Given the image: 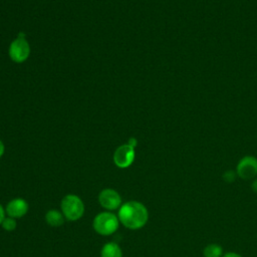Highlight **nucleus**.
<instances>
[{"label":"nucleus","instance_id":"obj_1","mask_svg":"<svg viewBox=\"0 0 257 257\" xmlns=\"http://www.w3.org/2000/svg\"><path fill=\"white\" fill-rule=\"evenodd\" d=\"M118 218L126 228L137 230L147 224L149 213L142 203L130 201L120 207Z\"/></svg>","mask_w":257,"mask_h":257},{"label":"nucleus","instance_id":"obj_2","mask_svg":"<svg viewBox=\"0 0 257 257\" xmlns=\"http://www.w3.org/2000/svg\"><path fill=\"white\" fill-rule=\"evenodd\" d=\"M61 210L66 219L76 221L82 217L84 213V205L77 196L67 195L61 201Z\"/></svg>","mask_w":257,"mask_h":257},{"label":"nucleus","instance_id":"obj_3","mask_svg":"<svg viewBox=\"0 0 257 257\" xmlns=\"http://www.w3.org/2000/svg\"><path fill=\"white\" fill-rule=\"evenodd\" d=\"M93 228L100 235H110L118 228V220L114 214L103 212L95 216Z\"/></svg>","mask_w":257,"mask_h":257},{"label":"nucleus","instance_id":"obj_4","mask_svg":"<svg viewBox=\"0 0 257 257\" xmlns=\"http://www.w3.org/2000/svg\"><path fill=\"white\" fill-rule=\"evenodd\" d=\"M30 53L29 43L23 33L19 35L11 42L9 46V55L15 62H23L27 59Z\"/></svg>","mask_w":257,"mask_h":257},{"label":"nucleus","instance_id":"obj_5","mask_svg":"<svg viewBox=\"0 0 257 257\" xmlns=\"http://www.w3.org/2000/svg\"><path fill=\"white\" fill-rule=\"evenodd\" d=\"M237 176L243 180H252L257 176V158L245 156L239 160L236 166Z\"/></svg>","mask_w":257,"mask_h":257},{"label":"nucleus","instance_id":"obj_6","mask_svg":"<svg viewBox=\"0 0 257 257\" xmlns=\"http://www.w3.org/2000/svg\"><path fill=\"white\" fill-rule=\"evenodd\" d=\"M135 160V148L128 144L122 145L116 149L113 155V162L118 168L130 167Z\"/></svg>","mask_w":257,"mask_h":257},{"label":"nucleus","instance_id":"obj_7","mask_svg":"<svg viewBox=\"0 0 257 257\" xmlns=\"http://www.w3.org/2000/svg\"><path fill=\"white\" fill-rule=\"evenodd\" d=\"M99 204L108 210H114L118 208V206L121 203L120 196L118 193L112 189H105L100 192L98 196Z\"/></svg>","mask_w":257,"mask_h":257},{"label":"nucleus","instance_id":"obj_8","mask_svg":"<svg viewBox=\"0 0 257 257\" xmlns=\"http://www.w3.org/2000/svg\"><path fill=\"white\" fill-rule=\"evenodd\" d=\"M28 211V204L24 199L17 198L10 201L6 207V212L9 217L20 218Z\"/></svg>","mask_w":257,"mask_h":257},{"label":"nucleus","instance_id":"obj_9","mask_svg":"<svg viewBox=\"0 0 257 257\" xmlns=\"http://www.w3.org/2000/svg\"><path fill=\"white\" fill-rule=\"evenodd\" d=\"M224 255L223 247L217 243H210L203 249L204 257H222Z\"/></svg>","mask_w":257,"mask_h":257},{"label":"nucleus","instance_id":"obj_10","mask_svg":"<svg viewBox=\"0 0 257 257\" xmlns=\"http://www.w3.org/2000/svg\"><path fill=\"white\" fill-rule=\"evenodd\" d=\"M101 257H121V250L116 243H106L100 253Z\"/></svg>","mask_w":257,"mask_h":257},{"label":"nucleus","instance_id":"obj_11","mask_svg":"<svg viewBox=\"0 0 257 257\" xmlns=\"http://www.w3.org/2000/svg\"><path fill=\"white\" fill-rule=\"evenodd\" d=\"M45 220H46V222L50 226H53V227L61 226L63 224V222H64L63 215L59 211H57V210H50V211H48L46 213Z\"/></svg>","mask_w":257,"mask_h":257},{"label":"nucleus","instance_id":"obj_12","mask_svg":"<svg viewBox=\"0 0 257 257\" xmlns=\"http://www.w3.org/2000/svg\"><path fill=\"white\" fill-rule=\"evenodd\" d=\"M1 225H2L3 229H5L7 231H12L16 228V221L12 217H7L3 220Z\"/></svg>","mask_w":257,"mask_h":257},{"label":"nucleus","instance_id":"obj_13","mask_svg":"<svg viewBox=\"0 0 257 257\" xmlns=\"http://www.w3.org/2000/svg\"><path fill=\"white\" fill-rule=\"evenodd\" d=\"M237 177L238 176L236 171H233V170H227L222 175V178L226 183H233L237 179Z\"/></svg>","mask_w":257,"mask_h":257},{"label":"nucleus","instance_id":"obj_14","mask_svg":"<svg viewBox=\"0 0 257 257\" xmlns=\"http://www.w3.org/2000/svg\"><path fill=\"white\" fill-rule=\"evenodd\" d=\"M222 257H243V256L236 252H226Z\"/></svg>","mask_w":257,"mask_h":257},{"label":"nucleus","instance_id":"obj_15","mask_svg":"<svg viewBox=\"0 0 257 257\" xmlns=\"http://www.w3.org/2000/svg\"><path fill=\"white\" fill-rule=\"evenodd\" d=\"M251 189H252V191H253L255 194H257V179H254V180H253V182H252V184H251Z\"/></svg>","mask_w":257,"mask_h":257},{"label":"nucleus","instance_id":"obj_16","mask_svg":"<svg viewBox=\"0 0 257 257\" xmlns=\"http://www.w3.org/2000/svg\"><path fill=\"white\" fill-rule=\"evenodd\" d=\"M5 219V216H4V209L2 208V206L0 205V224H2L3 220Z\"/></svg>","mask_w":257,"mask_h":257},{"label":"nucleus","instance_id":"obj_17","mask_svg":"<svg viewBox=\"0 0 257 257\" xmlns=\"http://www.w3.org/2000/svg\"><path fill=\"white\" fill-rule=\"evenodd\" d=\"M128 145H130V146H132L133 148H135V147H136V145H137V141H136V139H130V141H128Z\"/></svg>","mask_w":257,"mask_h":257},{"label":"nucleus","instance_id":"obj_18","mask_svg":"<svg viewBox=\"0 0 257 257\" xmlns=\"http://www.w3.org/2000/svg\"><path fill=\"white\" fill-rule=\"evenodd\" d=\"M3 153H4V145H3V143L0 141V158H1V156L3 155Z\"/></svg>","mask_w":257,"mask_h":257}]
</instances>
